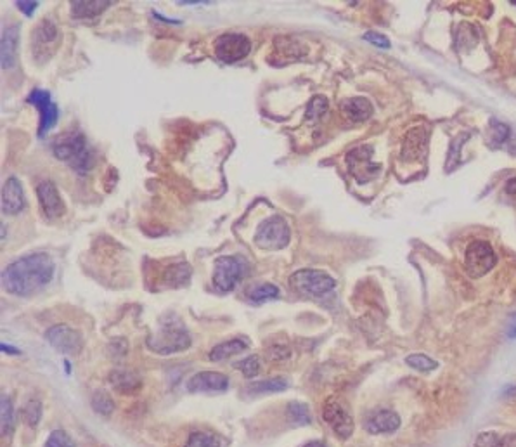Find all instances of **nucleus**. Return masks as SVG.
I'll use <instances>...</instances> for the list:
<instances>
[{"label":"nucleus","instance_id":"f257e3e1","mask_svg":"<svg viewBox=\"0 0 516 447\" xmlns=\"http://www.w3.org/2000/svg\"><path fill=\"white\" fill-rule=\"evenodd\" d=\"M54 267V260L49 253H30L4 269L2 285L11 295L30 297L52 281Z\"/></svg>","mask_w":516,"mask_h":447},{"label":"nucleus","instance_id":"f03ea898","mask_svg":"<svg viewBox=\"0 0 516 447\" xmlns=\"http://www.w3.org/2000/svg\"><path fill=\"white\" fill-rule=\"evenodd\" d=\"M146 345L153 352L170 356V354L184 352L191 347V335L177 316L167 314L162 318L158 333L148 337Z\"/></svg>","mask_w":516,"mask_h":447},{"label":"nucleus","instance_id":"7ed1b4c3","mask_svg":"<svg viewBox=\"0 0 516 447\" xmlns=\"http://www.w3.org/2000/svg\"><path fill=\"white\" fill-rule=\"evenodd\" d=\"M52 151H54L56 158L65 162L77 174L85 175L94 169V153H92L84 134L77 132L61 137L54 143Z\"/></svg>","mask_w":516,"mask_h":447},{"label":"nucleus","instance_id":"20e7f679","mask_svg":"<svg viewBox=\"0 0 516 447\" xmlns=\"http://www.w3.org/2000/svg\"><path fill=\"white\" fill-rule=\"evenodd\" d=\"M248 274V262L238 255H224L215 260L213 286L220 293L233 292L245 276Z\"/></svg>","mask_w":516,"mask_h":447},{"label":"nucleus","instance_id":"39448f33","mask_svg":"<svg viewBox=\"0 0 516 447\" xmlns=\"http://www.w3.org/2000/svg\"><path fill=\"white\" fill-rule=\"evenodd\" d=\"M290 286L293 292L307 297H324L335 290L336 281L324 271L317 269H300L291 274Z\"/></svg>","mask_w":516,"mask_h":447},{"label":"nucleus","instance_id":"423d86ee","mask_svg":"<svg viewBox=\"0 0 516 447\" xmlns=\"http://www.w3.org/2000/svg\"><path fill=\"white\" fill-rule=\"evenodd\" d=\"M291 240L290 226L281 215L269 217L258 226L255 233V245L258 248L267 250V252H278L288 247Z\"/></svg>","mask_w":516,"mask_h":447},{"label":"nucleus","instance_id":"0eeeda50","mask_svg":"<svg viewBox=\"0 0 516 447\" xmlns=\"http://www.w3.org/2000/svg\"><path fill=\"white\" fill-rule=\"evenodd\" d=\"M375 156V148L371 144L354 148L352 151L347 153V167L349 172L359 184H368L369 181L376 179L381 172V165L373 160Z\"/></svg>","mask_w":516,"mask_h":447},{"label":"nucleus","instance_id":"6e6552de","mask_svg":"<svg viewBox=\"0 0 516 447\" xmlns=\"http://www.w3.org/2000/svg\"><path fill=\"white\" fill-rule=\"evenodd\" d=\"M59 42H61L59 28L56 26L54 21L46 18V20H42L39 25H37V28L33 30L32 33L33 58H35L39 63L49 61V59L52 58V54L58 51Z\"/></svg>","mask_w":516,"mask_h":447},{"label":"nucleus","instance_id":"1a4fd4ad","mask_svg":"<svg viewBox=\"0 0 516 447\" xmlns=\"http://www.w3.org/2000/svg\"><path fill=\"white\" fill-rule=\"evenodd\" d=\"M497 255L494 248L485 241H473L465 253V266L471 278H482L496 267Z\"/></svg>","mask_w":516,"mask_h":447},{"label":"nucleus","instance_id":"9d476101","mask_svg":"<svg viewBox=\"0 0 516 447\" xmlns=\"http://www.w3.org/2000/svg\"><path fill=\"white\" fill-rule=\"evenodd\" d=\"M213 47H215V56L220 61L233 65V63L241 61L250 54L252 42L243 33H222L220 37H217Z\"/></svg>","mask_w":516,"mask_h":447},{"label":"nucleus","instance_id":"9b49d317","mask_svg":"<svg viewBox=\"0 0 516 447\" xmlns=\"http://www.w3.org/2000/svg\"><path fill=\"white\" fill-rule=\"evenodd\" d=\"M46 340L65 356H77L84 349V340H82L80 333L75 331L73 328L66 326V324H56V326L49 328L46 331Z\"/></svg>","mask_w":516,"mask_h":447},{"label":"nucleus","instance_id":"f8f14e48","mask_svg":"<svg viewBox=\"0 0 516 447\" xmlns=\"http://www.w3.org/2000/svg\"><path fill=\"white\" fill-rule=\"evenodd\" d=\"M28 103L39 108L40 113V125H39V137H46L54 125L58 124L59 110L58 104L51 99V94L42 89H33L28 96Z\"/></svg>","mask_w":516,"mask_h":447},{"label":"nucleus","instance_id":"ddd939ff","mask_svg":"<svg viewBox=\"0 0 516 447\" xmlns=\"http://www.w3.org/2000/svg\"><path fill=\"white\" fill-rule=\"evenodd\" d=\"M323 418L333 428L338 437L349 439L354 434V420L345 406L340 404L336 399H329L323 408Z\"/></svg>","mask_w":516,"mask_h":447},{"label":"nucleus","instance_id":"4468645a","mask_svg":"<svg viewBox=\"0 0 516 447\" xmlns=\"http://www.w3.org/2000/svg\"><path fill=\"white\" fill-rule=\"evenodd\" d=\"M430 129L426 127H414L407 132L402 143V160L407 163L423 162L428 151Z\"/></svg>","mask_w":516,"mask_h":447},{"label":"nucleus","instance_id":"2eb2a0df","mask_svg":"<svg viewBox=\"0 0 516 447\" xmlns=\"http://www.w3.org/2000/svg\"><path fill=\"white\" fill-rule=\"evenodd\" d=\"M37 196H39V203L47 219H58L65 214V203H63L61 195H59L54 182H40L39 188H37Z\"/></svg>","mask_w":516,"mask_h":447},{"label":"nucleus","instance_id":"dca6fc26","mask_svg":"<svg viewBox=\"0 0 516 447\" xmlns=\"http://www.w3.org/2000/svg\"><path fill=\"white\" fill-rule=\"evenodd\" d=\"M229 389V378L217 371H201L188 382L189 392H224Z\"/></svg>","mask_w":516,"mask_h":447},{"label":"nucleus","instance_id":"f3484780","mask_svg":"<svg viewBox=\"0 0 516 447\" xmlns=\"http://www.w3.org/2000/svg\"><path fill=\"white\" fill-rule=\"evenodd\" d=\"M25 208V193L20 179L9 177L2 188V212L6 215H16Z\"/></svg>","mask_w":516,"mask_h":447},{"label":"nucleus","instance_id":"a211bd4d","mask_svg":"<svg viewBox=\"0 0 516 447\" xmlns=\"http://www.w3.org/2000/svg\"><path fill=\"white\" fill-rule=\"evenodd\" d=\"M18 40H20V26L11 25L2 32V46H0V59L2 70H11L16 65Z\"/></svg>","mask_w":516,"mask_h":447},{"label":"nucleus","instance_id":"6ab92c4d","mask_svg":"<svg viewBox=\"0 0 516 447\" xmlns=\"http://www.w3.org/2000/svg\"><path fill=\"white\" fill-rule=\"evenodd\" d=\"M369 434H392L400 428V416L390 409H381L376 411L366 423Z\"/></svg>","mask_w":516,"mask_h":447},{"label":"nucleus","instance_id":"aec40b11","mask_svg":"<svg viewBox=\"0 0 516 447\" xmlns=\"http://www.w3.org/2000/svg\"><path fill=\"white\" fill-rule=\"evenodd\" d=\"M110 383L115 390L122 394H136L142 387L141 376L136 371L117 368L110 372Z\"/></svg>","mask_w":516,"mask_h":447},{"label":"nucleus","instance_id":"412c9836","mask_svg":"<svg viewBox=\"0 0 516 447\" xmlns=\"http://www.w3.org/2000/svg\"><path fill=\"white\" fill-rule=\"evenodd\" d=\"M111 0H73L71 2V16L75 20H92L103 14L111 6Z\"/></svg>","mask_w":516,"mask_h":447},{"label":"nucleus","instance_id":"4be33fe9","mask_svg":"<svg viewBox=\"0 0 516 447\" xmlns=\"http://www.w3.org/2000/svg\"><path fill=\"white\" fill-rule=\"evenodd\" d=\"M342 113L345 115V118L355 122V124H361L371 118V115L375 113V108L366 98H352L347 99L342 103Z\"/></svg>","mask_w":516,"mask_h":447},{"label":"nucleus","instance_id":"5701e85b","mask_svg":"<svg viewBox=\"0 0 516 447\" xmlns=\"http://www.w3.org/2000/svg\"><path fill=\"white\" fill-rule=\"evenodd\" d=\"M305 56V51L298 42H295L290 37H278L274 40V58L283 61H295V59Z\"/></svg>","mask_w":516,"mask_h":447},{"label":"nucleus","instance_id":"b1692460","mask_svg":"<svg viewBox=\"0 0 516 447\" xmlns=\"http://www.w3.org/2000/svg\"><path fill=\"white\" fill-rule=\"evenodd\" d=\"M246 349H248V342L245 338H234V340L224 342V344L213 347L208 357H210V361H213V363H219V361L231 359L236 354H241Z\"/></svg>","mask_w":516,"mask_h":447},{"label":"nucleus","instance_id":"393cba45","mask_svg":"<svg viewBox=\"0 0 516 447\" xmlns=\"http://www.w3.org/2000/svg\"><path fill=\"white\" fill-rule=\"evenodd\" d=\"M191 279V267L189 264H174V266L167 267L163 274V281L167 283L168 286L172 288H181V286H186Z\"/></svg>","mask_w":516,"mask_h":447},{"label":"nucleus","instance_id":"a878e982","mask_svg":"<svg viewBox=\"0 0 516 447\" xmlns=\"http://www.w3.org/2000/svg\"><path fill=\"white\" fill-rule=\"evenodd\" d=\"M475 447H516V434L499 435L496 432H482Z\"/></svg>","mask_w":516,"mask_h":447},{"label":"nucleus","instance_id":"bb28decb","mask_svg":"<svg viewBox=\"0 0 516 447\" xmlns=\"http://www.w3.org/2000/svg\"><path fill=\"white\" fill-rule=\"evenodd\" d=\"M14 428H16V416H14L13 402L6 394H2V397H0V430H2L4 437L6 435L9 437Z\"/></svg>","mask_w":516,"mask_h":447},{"label":"nucleus","instance_id":"cd10ccee","mask_svg":"<svg viewBox=\"0 0 516 447\" xmlns=\"http://www.w3.org/2000/svg\"><path fill=\"white\" fill-rule=\"evenodd\" d=\"M246 297H248V300L253 302V304H262V302L278 298L279 288L276 285H272V283H258V285L250 286V288L246 290Z\"/></svg>","mask_w":516,"mask_h":447},{"label":"nucleus","instance_id":"c85d7f7f","mask_svg":"<svg viewBox=\"0 0 516 447\" xmlns=\"http://www.w3.org/2000/svg\"><path fill=\"white\" fill-rule=\"evenodd\" d=\"M290 387L286 378L283 376H276V378H269V380H258V382H253L248 385V390L253 394H274V392H283Z\"/></svg>","mask_w":516,"mask_h":447},{"label":"nucleus","instance_id":"c756f323","mask_svg":"<svg viewBox=\"0 0 516 447\" xmlns=\"http://www.w3.org/2000/svg\"><path fill=\"white\" fill-rule=\"evenodd\" d=\"M470 136H471L470 132H465V134H459V136H456L454 139H452L451 146H449V151H447V163H446L447 172H452V170H454L456 167L461 163V148L465 146V143L470 139Z\"/></svg>","mask_w":516,"mask_h":447},{"label":"nucleus","instance_id":"7c9ffc66","mask_svg":"<svg viewBox=\"0 0 516 447\" xmlns=\"http://www.w3.org/2000/svg\"><path fill=\"white\" fill-rule=\"evenodd\" d=\"M286 416L297 427H305V425L312 423V413L304 402H291L286 409Z\"/></svg>","mask_w":516,"mask_h":447},{"label":"nucleus","instance_id":"2f4dec72","mask_svg":"<svg viewBox=\"0 0 516 447\" xmlns=\"http://www.w3.org/2000/svg\"><path fill=\"white\" fill-rule=\"evenodd\" d=\"M406 364L413 368V370L421 371V372L433 371V370H437V366H439L437 361L430 359V357L425 356V354H413V356H407Z\"/></svg>","mask_w":516,"mask_h":447},{"label":"nucleus","instance_id":"473e14b6","mask_svg":"<svg viewBox=\"0 0 516 447\" xmlns=\"http://www.w3.org/2000/svg\"><path fill=\"white\" fill-rule=\"evenodd\" d=\"M91 402H92V409H94L96 413H99V415H103V416L111 415V413L115 411L113 399L108 396L106 392H101V390H97L94 396H92Z\"/></svg>","mask_w":516,"mask_h":447},{"label":"nucleus","instance_id":"72a5a7b5","mask_svg":"<svg viewBox=\"0 0 516 447\" xmlns=\"http://www.w3.org/2000/svg\"><path fill=\"white\" fill-rule=\"evenodd\" d=\"M42 420V404L39 401H28L23 408V422L28 427H37Z\"/></svg>","mask_w":516,"mask_h":447},{"label":"nucleus","instance_id":"f704fd0d","mask_svg":"<svg viewBox=\"0 0 516 447\" xmlns=\"http://www.w3.org/2000/svg\"><path fill=\"white\" fill-rule=\"evenodd\" d=\"M186 447H222L215 435L203 434V432H193Z\"/></svg>","mask_w":516,"mask_h":447},{"label":"nucleus","instance_id":"c9c22d12","mask_svg":"<svg viewBox=\"0 0 516 447\" xmlns=\"http://www.w3.org/2000/svg\"><path fill=\"white\" fill-rule=\"evenodd\" d=\"M326 111H328V99L324 98V96H316V98H312V101L309 103V108H307V118H309V120H319Z\"/></svg>","mask_w":516,"mask_h":447},{"label":"nucleus","instance_id":"e433bc0d","mask_svg":"<svg viewBox=\"0 0 516 447\" xmlns=\"http://www.w3.org/2000/svg\"><path fill=\"white\" fill-rule=\"evenodd\" d=\"M491 127H492V148H499L501 144L506 143L510 139V127L499 120H491Z\"/></svg>","mask_w":516,"mask_h":447},{"label":"nucleus","instance_id":"4c0bfd02","mask_svg":"<svg viewBox=\"0 0 516 447\" xmlns=\"http://www.w3.org/2000/svg\"><path fill=\"white\" fill-rule=\"evenodd\" d=\"M236 368L238 370L243 371V375L246 376V378H255V376L260 372V357L258 356H250L246 357V359H243L241 363L236 364Z\"/></svg>","mask_w":516,"mask_h":447},{"label":"nucleus","instance_id":"58836bf2","mask_svg":"<svg viewBox=\"0 0 516 447\" xmlns=\"http://www.w3.org/2000/svg\"><path fill=\"white\" fill-rule=\"evenodd\" d=\"M44 447H75V442L71 441V437L66 432L63 430H54L49 435L46 446Z\"/></svg>","mask_w":516,"mask_h":447},{"label":"nucleus","instance_id":"ea45409f","mask_svg":"<svg viewBox=\"0 0 516 447\" xmlns=\"http://www.w3.org/2000/svg\"><path fill=\"white\" fill-rule=\"evenodd\" d=\"M362 39H364L366 42L373 44V46L381 47V49H390V39L380 32H368L362 35Z\"/></svg>","mask_w":516,"mask_h":447},{"label":"nucleus","instance_id":"a19ab883","mask_svg":"<svg viewBox=\"0 0 516 447\" xmlns=\"http://www.w3.org/2000/svg\"><path fill=\"white\" fill-rule=\"evenodd\" d=\"M267 357L272 361H284L290 357V349L283 344H274L267 349Z\"/></svg>","mask_w":516,"mask_h":447},{"label":"nucleus","instance_id":"79ce46f5","mask_svg":"<svg viewBox=\"0 0 516 447\" xmlns=\"http://www.w3.org/2000/svg\"><path fill=\"white\" fill-rule=\"evenodd\" d=\"M18 4V9L25 14V16H33V13L39 7V2H32V0H20Z\"/></svg>","mask_w":516,"mask_h":447},{"label":"nucleus","instance_id":"37998d69","mask_svg":"<svg viewBox=\"0 0 516 447\" xmlns=\"http://www.w3.org/2000/svg\"><path fill=\"white\" fill-rule=\"evenodd\" d=\"M506 337L510 338V340H515V338H516V312H515L513 316H511L510 321H508Z\"/></svg>","mask_w":516,"mask_h":447},{"label":"nucleus","instance_id":"c03bdc74","mask_svg":"<svg viewBox=\"0 0 516 447\" xmlns=\"http://www.w3.org/2000/svg\"><path fill=\"white\" fill-rule=\"evenodd\" d=\"M504 189H506V193H508V195H511V196H516V177H513V179H510V181H508V182H506V188H504Z\"/></svg>","mask_w":516,"mask_h":447},{"label":"nucleus","instance_id":"a18cd8bd","mask_svg":"<svg viewBox=\"0 0 516 447\" xmlns=\"http://www.w3.org/2000/svg\"><path fill=\"white\" fill-rule=\"evenodd\" d=\"M508 153H510V155L516 156V137H513V139L508 143Z\"/></svg>","mask_w":516,"mask_h":447},{"label":"nucleus","instance_id":"49530a36","mask_svg":"<svg viewBox=\"0 0 516 447\" xmlns=\"http://www.w3.org/2000/svg\"><path fill=\"white\" fill-rule=\"evenodd\" d=\"M304 447H328V444L321 441H312V442H309V444H305Z\"/></svg>","mask_w":516,"mask_h":447},{"label":"nucleus","instance_id":"de8ad7c7","mask_svg":"<svg viewBox=\"0 0 516 447\" xmlns=\"http://www.w3.org/2000/svg\"><path fill=\"white\" fill-rule=\"evenodd\" d=\"M2 352H7V354H20V350L9 347V345H6V344H2Z\"/></svg>","mask_w":516,"mask_h":447},{"label":"nucleus","instance_id":"09e8293b","mask_svg":"<svg viewBox=\"0 0 516 447\" xmlns=\"http://www.w3.org/2000/svg\"><path fill=\"white\" fill-rule=\"evenodd\" d=\"M513 4H516V2H513Z\"/></svg>","mask_w":516,"mask_h":447}]
</instances>
